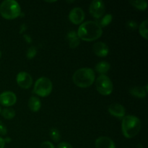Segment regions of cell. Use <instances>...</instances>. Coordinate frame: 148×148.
Masks as SVG:
<instances>
[{"mask_svg":"<svg viewBox=\"0 0 148 148\" xmlns=\"http://www.w3.org/2000/svg\"><path fill=\"white\" fill-rule=\"evenodd\" d=\"M77 36L85 41H93L102 36V27L95 21H87L79 27Z\"/></svg>","mask_w":148,"mask_h":148,"instance_id":"6da1fadb","label":"cell"},{"mask_svg":"<svg viewBox=\"0 0 148 148\" xmlns=\"http://www.w3.org/2000/svg\"><path fill=\"white\" fill-rule=\"evenodd\" d=\"M95 79V72L91 68H81L77 69L72 77V80L79 88H88L94 82Z\"/></svg>","mask_w":148,"mask_h":148,"instance_id":"7a4b0ae2","label":"cell"},{"mask_svg":"<svg viewBox=\"0 0 148 148\" xmlns=\"http://www.w3.org/2000/svg\"><path fill=\"white\" fill-rule=\"evenodd\" d=\"M141 129V121L134 116H126L123 118L121 130L124 136L127 138H133L138 134Z\"/></svg>","mask_w":148,"mask_h":148,"instance_id":"3957f363","label":"cell"},{"mask_svg":"<svg viewBox=\"0 0 148 148\" xmlns=\"http://www.w3.org/2000/svg\"><path fill=\"white\" fill-rule=\"evenodd\" d=\"M0 14L7 20L17 18L21 14L20 4L14 0H5L0 4Z\"/></svg>","mask_w":148,"mask_h":148,"instance_id":"277c9868","label":"cell"},{"mask_svg":"<svg viewBox=\"0 0 148 148\" xmlns=\"http://www.w3.org/2000/svg\"><path fill=\"white\" fill-rule=\"evenodd\" d=\"M52 82L49 78L42 77L36 80L33 88V92L40 97H46L52 91Z\"/></svg>","mask_w":148,"mask_h":148,"instance_id":"5b68a950","label":"cell"},{"mask_svg":"<svg viewBox=\"0 0 148 148\" xmlns=\"http://www.w3.org/2000/svg\"><path fill=\"white\" fill-rule=\"evenodd\" d=\"M96 90L103 95H108L113 91V83L106 75H101L95 81Z\"/></svg>","mask_w":148,"mask_h":148,"instance_id":"8992f818","label":"cell"},{"mask_svg":"<svg viewBox=\"0 0 148 148\" xmlns=\"http://www.w3.org/2000/svg\"><path fill=\"white\" fill-rule=\"evenodd\" d=\"M105 4L101 0H94L90 4L89 11L91 15L95 18H100L105 12Z\"/></svg>","mask_w":148,"mask_h":148,"instance_id":"52a82bcc","label":"cell"},{"mask_svg":"<svg viewBox=\"0 0 148 148\" xmlns=\"http://www.w3.org/2000/svg\"><path fill=\"white\" fill-rule=\"evenodd\" d=\"M16 81L17 85L24 89H28L33 84V78L31 75L25 72H19L16 77Z\"/></svg>","mask_w":148,"mask_h":148,"instance_id":"ba28073f","label":"cell"},{"mask_svg":"<svg viewBox=\"0 0 148 148\" xmlns=\"http://www.w3.org/2000/svg\"><path fill=\"white\" fill-rule=\"evenodd\" d=\"M17 96L12 91H5L0 94V103L4 106L10 107L15 104Z\"/></svg>","mask_w":148,"mask_h":148,"instance_id":"9c48e42d","label":"cell"},{"mask_svg":"<svg viewBox=\"0 0 148 148\" xmlns=\"http://www.w3.org/2000/svg\"><path fill=\"white\" fill-rule=\"evenodd\" d=\"M69 18L72 23L79 25L82 23L85 19V12L80 7H75L69 12Z\"/></svg>","mask_w":148,"mask_h":148,"instance_id":"30bf717a","label":"cell"},{"mask_svg":"<svg viewBox=\"0 0 148 148\" xmlns=\"http://www.w3.org/2000/svg\"><path fill=\"white\" fill-rule=\"evenodd\" d=\"M108 111L114 116L119 119L124 118L125 116V108L119 103H113L108 106Z\"/></svg>","mask_w":148,"mask_h":148,"instance_id":"8fae6325","label":"cell"},{"mask_svg":"<svg viewBox=\"0 0 148 148\" xmlns=\"http://www.w3.org/2000/svg\"><path fill=\"white\" fill-rule=\"evenodd\" d=\"M92 50L95 54L101 57H105L108 54L109 49L108 46L103 42H97L93 45Z\"/></svg>","mask_w":148,"mask_h":148,"instance_id":"7c38bea8","label":"cell"},{"mask_svg":"<svg viewBox=\"0 0 148 148\" xmlns=\"http://www.w3.org/2000/svg\"><path fill=\"white\" fill-rule=\"evenodd\" d=\"M96 148H116L115 143L111 139L107 137H100L95 140Z\"/></svg>","mask_w":148,"mask_h":148,"instance_id":"4fadbf2b","label":"cell"},{"mask_svg":"<svg viewBox=\"0 0 148 148\" xmlns=\"http://www.w3.org/2000/svg\"><path fill=\"white\" fill-rule=\"evenodd\" d=\"M66 38L69 40V46L72 49H75L79 44V38L75 31H69L66 35Z\"/></svg>","mask_w":148,"mask_h":148,"instance_id":"5bb4252c","label":"cell"},{"mask_svg":"<svg viewBox=\"0 0 148 148\" xmlns=\"http://www.w3.org/2000/svg\"><path fill=\"white\" fill-rule=\"evenodd\" d=\"M28 106L30 111L33 112H37L41 107V103L37 97L32 96L30 97L28 101Z\"/></svg>","mask_w":148,"mask_h":148,"instance_id":"9a60e30c","label":"cell"},{"mask_svg":"<svg viewBox=\"0 0 148 148\" xmlns=\"http://www.w3.org/2000/svg\"><path fill=\"white\" fill-rule=\"evenodd\" d=\"M130 94L140 98H144L147 95V91L142 87H133L130 90Z\"/></svg>","mask_w":148,"mask_h":148,"instance_id":"2e32d148","label":"cell"},{"mask_svg":"<svg viewBox=\"0 0 148 148\" xmlns=\"http://www.w3.org/2000/svg\"><path fill=\"white\" fill-rule=\"evenodd\" d=\"M110 67V64L107 62H100L95 65V71L101 75H105L106 72L109 71Z\"/></svg>","mask_w":148,"mask_h":148,"instance_id":"e0dca14e","label":"cell"},{"mask_svg":"<svg viewBox=\"0 0 148 148\" xmlns=\"http://www.w3.org/2000/svg\"><path fill=\"white\" fill-rule=\"evenodd\" d=\"M130 3L133 7L140 10H145L147 7V2L145 0H134V1H130Z\"/></svg>","mask_w":148,"mask_h":148,"instance_id":"ac0fdd59","label":"cell"},{"mask_svg":"<svg viewBox=\"0 0 148 148\" xmlns=\"http://www.w3.org/2000/svg\"><path fill=\"white\" fill-rule=\"evenodd\" d=\"M1 116L6 119H12L15 116V111L13 108H6L1 111Z\"/></svg>","mask_w":148,"mask_h":148,"instance_id":"d6986e66","label":"cell"},{"mask_svg":"<svg viewBox=\"0 0 148 148\" xmlns=\"http://www.w3.org/2000/svg\"><path fill=\"white\" fill-rule=\"evenodd\" d=\"M147 20H145L143 21V23L140 24V27H139V30H140V33L143 38L145 39H147Z\"/></svg>","mask_w":148,"mask_h":148,"instance_id":"ffe728a7","label":"cell"},{"mask_svg":"<svg viewBox=\"0 0 148 148\" xmlns=\"http://www.w3.org/2000/svg\"><path fill=\"white\" fill-rule=\"evenodd\" d=\"M112 20L113 16L111 15V14H106L104 17H102V19L100 20V24L98 25H99L101 27V26H102V27H106V26L108 25L111 23Z\"/></svg>","mask_w":148,"mask_h":148,"instance_id":"44dd1931","label":"cell"},{"mask_svg":"<svg viewBox=\"0 0 148 148\" xmlns=\"http://www.w3.org/2000/svg\"><path fill=\"white\" fill-rule=\"evenodd\" d=\"M49 134H50L51 138L52 140L54 141L55 143H58V142L60 140L61 134H60V132H59V131L57 130V129L52 128L51 130H50Z\"/></svg>","mask_w":148,"mask_h":148,"instance_id":"7402d4cb","label":"cell"},{"mask_svg":"<svg viewBox=\"0 0 148 148\" xmlns=\"http://www.w3.org/2000/svg\"><path fill=\"white\" fill-rule=\"evenodd\" d=\"M36 53H37V50H36V48H35L34 46H31V47L29 48L28 50H27L26 56H27V59H33V58L36 56Z\"/></svg>","mask_w":148,"mask_h":148,"instance_id":"603a6c76","label":"cell"},{"mask_svg":"<svg viewBox=\"0 0 148 148\" xmlns=\"http://www.w3.org/2000/svg\"><path fill=\"white\" fill-rule=\"evenodd\" d=\"M127 28L130 29V30H135L137 27V23L136 22L133 21V20H130V21L127 22Z\"/></svg>","mask_w":148,"mask_h":148,"instance_id":"cb8c5ba5","label":"cell"},{"mask_svg":"<svg viewBox=\"0 0 148 148\" xmlns=\"http://www.w3.org/2000/svg\"><path fill=\"white\" fill-rule=\"evenodd\" d=\"M7 133V130L5 125L0 121V134L1 135H6Z\"/></svg>","mask_w":148,"mask_h":148,"instance_id":"d4e9b609","label":"cell"},{"mask_svg":"<svg viewBox=\"0 0 148 148\" xmlns=\"http://www.w3.org/2000/svg\"><path fill=\"white\" fill-rule=\"evenodd\" d=\"M40 148H55V147L51 143H50V142L49 141H46L42 143Z\"/></svg>","mask_w":148,"mask_h":148,"instance_id":"484cf974","label":"cell"},{"mask_svg":"<svg viewBox=\"0 0 148 148\" xmlns=\"http://www.w3.org/2000/svg\"><path fill=\"white\" fill-rule=\"evenodd\" d=\"M57 148H73V147L69 143L63 142V143H61L58 145Z\"/></svg>","mask_w":148,"mask_h":148,"instance_id":"4316f807","label":"cell"},{"mask_svg":"<svg viewBox=\"0 0 148 148\" xmlns=\"http://www.w3.org/2000/svg\"><path fill=\"white\" fill-rule=\"evenodd\" d=\"M5 145V143H4V139L0 137V148H4Z\"/></svg>","mask_w":148,"mask_h":148,"instance_id":"83f0119b","label":"cell"},{"mask_svg":"<svg viewBox=\"0 0 148 148\" xmlns=\"http://www.w3.org/2000/svg\"><path fill=\"white\" fill-rule=\"evenodd\" d=\"M24 38H25V40H26V41H27V43H31V38L30 37V36H26V35H24Z\"/></svg>","mask_w":148,"mask_h":148,"instance_id":"f1b7e54d","label":"cell"},{"mask_svg":"<svg viewBox=\"0 0 148 148\" xmlns=\"http://www.w3.org/2000/svg\"><path fill=\"white\" fill-rule=\"evenodd\" d=\"M25 26V24H23V25L21 26V27H20V29H22V30H20V33H23V32H24L25 30V29L27 28V27H24Z\"/></svg>","mask_w":148,"mask_h":148,"instance_id":"f546056e","label":"cell"},{"mask_svg":"<svg viewBox=\"0 0 148 148\" xmlns=\"http://www.w3.org/2000/svg\"><path fill=\"white\" fill-rule=\"evenodd\" d=\"M4 143H10V141H11V139L10 138H9V137H7V138H5V139H4Z\"/></svg>","mask_w":148,"mask_h":148,"instance_id":"4dcf8cb0","label":"cell"},{"mask_svg":"<svg viewBox=\"0 0 148 148\" xmlns=\"http://www.w3.org/2000/svg\"><path fill=\"white\" fill-rule=\"evenodd\" d=\"M1 51H0V58H1Z\"/></svg>","mask_w":148,"mask_h":148,"instance_id":"1f68e13d","label":"cell"},{"mask_svg":"<svg viewBox=\"0 0 148 148\" xmlns=\"http://www.w3.org/2000/svg\"><path fill=\"white\" fill-rule=\"evenodd\" d=\"M0 113H1V108H0Z\"/></svg>","mask_w":148,"mask_h":148,"instance_id":"d6a6232c","label":"cell"}]
</instances>
